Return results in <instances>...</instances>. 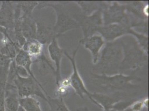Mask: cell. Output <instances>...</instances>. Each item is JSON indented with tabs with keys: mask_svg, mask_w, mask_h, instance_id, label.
<instances>
[{
	"mask_svg": "<svg viewBox=\"0 0 149 111\" xmlns=\"http://www.w3.org/2000/svg\"><path fill=\"white\" fill-rule=\"evenodd\" d=\"M124 58L122 40L106 42L100 52L99 58L93 66L95 74L112 76L120 74V67Z\"/></svg>",
	"mask_w": 149,
	"mask_h": 111,
	"instance_id": "6da1fadb",
	"label": "cell"
},
{
	"mask_svg": "<svg viewBox=\"0 0 149 111\" xmlns=\"http://www.w3.org/2000/svg\"><path fill=\"white\" fill-rule=\"evenodd\" d=\"M124 58L120 67V74L127 71L140 69L148 61L149 55L146 53L139 46L136 41L130 40L126 43L122 40Z\"/></svg>",
	"mask_w": 149,
	"mask_h": 111,
	"instance_id": "7a4b0ae2",
	"label": "cell"
},
{
	"mask_svg": "<svg viewBox=\"0 0 149 111\" xmlns=\"http://www.w3.org/2000/svg\"><path fill=\"white\" fill-rule=\"evenodd\" d=\"M104 25L120 24L128 28L135 27L136 19L127 12L125 4H120L117 2L108 3L102 10Z\"/></svg>",
	"mask_w": 149,
	"mask_h": 111,
	"instance_id": "3957f363",
	"label": "cell"
},
{
	"mask_svg": "<svg viewBox=\"0 0 149 111\" xmlns=\"http://www.w3.org/2000/svg\"><path fill=\"white\" fill-rule=\"evenodd\" d=\"M91 75L95 85L112 91L136 88L138 86L132 84V82L133 80H140V78L135 76H126L124 74L107 76L91 73Z\"/></svg>",
	"mask_w": 149,
	"mask_h": 111,
	"instance_id": "277c9868",
	"label": "cell"
},
{
	"mask_svg": "<svg viewBox=\"0 0 149 111\" xmlns=\"http://www.w3.org/2000/svg\"><path fill=\"white\" fill-rule=\"evenodd\" d=\"M38 5H41L40 8L51 7L55 10L57 19L56 24L54 26V29L58 37L67 31L80 28L78 23L72 17V15L70 13L63 4L41 2V3L38 2Z\"/></svg>",
	"mask_w": 149,
	"mask_h": 111,
	"instance_id": "5b68a950",
	"label": "cell"
},
{
	"mask_svg": "<svg viewBox=\"0 0 149 111\" xmlns=\"http://www.w3.org/2000/svg\"><path fill=\"white\" fill-rule=\"evenodd\" d=\"M13 83L17 89L19 98L36 96L47 102L49 95L46 91L40 86L31 77L23 78L17 75Z\"/></svg>",
	"mask_w": 149,
	"mask_h": 111,
	"instance_id": "8992f818",
	"label": "cell"
},
{
	"mask_svg": "<svg viewBox=\"0 0 149 111\" xmlns=\"http://www.w3.org/2000/svg\"><path fill=\"white\" fill-rule=\"evenodd\" d=\"M102 9H100L90 15L82 13L74 14L72 16L78 23L83 32V38L91 37L97 32L98 28L103 26Z\"/></svg>",
	"mask_w": 149,
	"mask_h": 111,
	"instance_id": "52a82bcc",
	"label": "cell"
},
{
	"mask_svg": "<svg viewBox=\"0 0 149 111\" xmlns=\"http://www.w3.org/2000/svg\"><path fill=\"white\" fill-rule=\"evenodd\" d=\"M80 44H79L77 49L74 50L72 56L69 55L66 52V51H65V53H64L65 56L68 58V60L71 63V65L72 66V69H73L72 74L70 76V77H68V80L71 88L74 90V92L77 95H79L82 99H84V96L86 95L91 100V101L93 102L95 105H96L95 102L93 101V99L91 97V93L89 92L86 89V87L84 83L83 80L79 74L77 66H76V56L77 52V51L80 47Z\"/></svg>",
	"mask_w": 149,
	"mask_h": 111,
	"instance_id": "ba28073f",
	"label": "cell"
},
{
	"mask_svg": "<svg viewBox=\"0 0 149 111\" xmlns=\"http://www.w3.org/2000/svg\"><path fill=\"white\" fill-rule=\"evenodd\" d=\"M15 2L2 1L0 6V27L7 31H13Z\"/></svg>",
	"mask_w": 149,
	"mask_h": 111,
	"instance_id": "9c48e42d",
	"label": "cell"
},
{
	"mask_svg": "<svg viewBox=\"0 0 149 111\" xmlns=\"http://www.w3.org/2000/svg\"><path fill=\"white\" fill-rule=\"evenodd\" d=\"M129 29L120 24H110L108 25H103L100 26L97 32H99L101 36L107 42H112L116 40L118 38L128 35Z\"/></svg>",
	"mask_w": 149,
	"mask_h": 111,
	"instance_id": "30bf717a",
	"label": "cell"
},
{
	"mask_svg": "<svg viewBox=\"0 0 149 111\" xmlns=\"http://www.w3.org/2000/svg\"><path fill=\"white\" fill-rule=\"evenodd\" d=\"M79 43L83 44L86 49H88L93 56V65L99 60L101 49L105 44V41L99 35H94L91 37L80 40Z\"/></svg>",
	"mask_w": 149,
	"mask_h": 111,
	"instance_id": "8fae6325",
	"label": "cell"
},
{
	"mask_svg": "<svg viewBox=\"0 0 149 111\" xmlns=\"http://www.w3.org/2000/svg\"><path fill=\"white\" fill-rule=\"evenodd\" d=\"M48 52L51 60L55 63L56 66L55 77L56 84L58 86L62 79L60 74L61 62L63 56H65V51L59 46L57 38H54L48 45Z\"/></svg>",
	"mask_w": 149,
	"mask_h": 111,
	"instance_id": "7c38bea8",
	"label": "cell"
},
{
	"mask_svg": "<svg viewBox=\"0 0 149 111\" xmlns=\"http://www.w3.org/2000/svg\"><path fill=\"white\" fill-rule=\"evenodd\" d=\"M19 96L13 83H7L5 94V105L7 111H17L19 107Z\"/></svg>",
	"mask_w": 149,
	"mask_h": 111,
	"instance_id": "4fadbf2b",
	"label": "cell"
},
{
	"mask_svg": "<svg viewBox=\"0 0 149 111\" xmlns=\"http://www.w3.org/2000/svg\"><path fill=\"white\" fill-rule=\"evenodd\" d=\"M58 36L54 31V27H51L44 22H37L36 39L44 44H49L51 41Z\"/></svg>",
	"mask_w": 149,
	"mask_h": 111,
	"instance_id": "5bb4252c",
	"label": "cell"
},
{
	"mask_svg": "<svg viewBox=\"0 0 149 111\" xmlns=\"http://www.w3.org/2000/svg\"><path fill=\"white\" fill-rule=\"evenodd\" d=\"M91 97L95 102L96 105L103 108L104 111L112 110L113 105L121 101L118 96H110L97 93H91Z\"/></svg>",
	"mask_w": 149,
	"mask_h": 111,
	"instance_id": "9a60e30c",
	"label": "cell"
},
{
	"mask_svg": "<svg viewBox=\"0 0 149 111\" xmlns=\"http://www.w3.org/2000/svg\"><path fill=\"white\" fill-rule=\"evenodd\" d=\"M21 27L26 41L36 38L37 22L32 16H21Z\"/></svg>",
	"mask_w": 149,
	"mask_h": 111,
	"instance_id": "2e32d148",
	"label": "cell"
},
{
	"mask_svg": "<svg viewBox=\"0 0 149 111\" xmlns=\"http://www.w3.org/2000/svg\"><path fill=\"white\" fill-rule=\"evenodd\" d=\"M14 60L17 65L20 66L25 68V69L27 71L28 74H29L31 78H32L34 80H35L37 84L42 88L44 89V87L41 85V84L39 82V81L36 78L35 76L34 75L31 69L32 60L31 57L22 49H19V51L17 52V54Z\"/></svg>",
	"mask_w": 149,
	"mask_h": 111,
	"instance_id": "e0dca14e",
	"label": "cell"
},
{
	"mask_svg": "<svg viewBox=\"0 0 149 111\" xmlns=\"http://www.w3.org/2000/svg\"><path fill=\"white\" fill-rule=\"evenodd\" d=\"M22 49L30 56L32 62L44 53V45L36 38L26 41Z\"/></svg>",
	"mask_w": 149,
	"mask_h": 111,
	"instance_id": "ac0fdd59",
	"label": "cell"
},
{
	"mask_svg": "<svg viewBox=\"0 0 149 111\" xmlns=\"http://www.w3.org/2000/svg\"><path fill=\"white\" fill-rule=\"evenodd\" d=\"M32 63L37 64L38 71L40 74L45 76L50 73H53L55 75V69L53 67L50 60L43 53Z\"/></svg>",
	"mask_w": 149,
	"mask_h": 111,
	"instance_id": "d6986e66",
	"label": "cell"
},
{
	"mask_svg": "<svg viewBox=\"0 0 149 111\" xmlns=\"http://www.w3.org/2000/svg\"><path fill=\"white\" fill-rule=\"evenodd\" d=\"M76 3L81 7L82 13L86 15H90L100 9L104 10L108 4V3L101 1H77Z\"/></svg>",
	"mask_w": 149,
	"mask_h": 111,
	"instance_id": "ffe728a7",
	"label": "cell"
},
{
	"mask_svg": "<svg viewBox=\"0 0 149 111\" xmlns=\"http://www.w3.org/2000/svg\"><path fill=\"white\" fill-rule=\"evenodd\" d=\"M19 103L25 111H42L39 102L33 97L19 98Z\"/></svg>",
	"mask_w": 149,
	"mask_h": 111,
	"instance_id": "44dd1931",
	"label": "cell"
},
{
	"mask_svg": "<svg viewBox=\"0 0 149 111\" xmlns=\"http://www.w3.org/2000/svg\"><path fill=\"white\" fill-rule=\"evenodd\" d=\"M129 34L136 37V42L139 46L146 53L149 55V37L148 35L137 33L132 28L129 29L128 32Z\"/></svg>",
	"mask_w": 149,
	"mask_h": 111,
	"instance_id": "7402d4cb",
	"label": "cell"
},
{
	"mask_svg": "<svg viewBox=\"0 0 149 111\" xmlns=\"http://www.w3.org/2000/svg\"><path fill=\"white\" fill-rule=\"evenodd\" d=\"M47 102L50 105V111H70L65 105L62 98L52 99L48 96Z\"/></svg>",
	"mask_w": 149,
	"mask_h": 111,
	"instance_id": "603a6c76",
	"label": "cell"
},
{
	"mask_svg": "<svg viewBox=\"0 0 149 111\" xmlns=\"http://www.w3.org/2000/svg\"><path fill=\"white\" fill-rule=\"evenodd\" d=\"M18 2L21 16H32V13L34 8L38 5V2L37 1H19Z\"/></svg>",
	"mask_w": 149,
	"mask_h": 111,
	"instance_id": "cb8c5ba5",
	"label": "cell"
},
{
	"mask_svg": "<svg viewBox=\"0 0 149 111\" xmlns=\"http://www.w3.org/2000/svg\"><path fill=\"white\" fill-rule=\"evenodd\" d=\"M149 99H146L141 101H136L129 107L132 111H143L145 108L148 107Z\"/></svg>",
	"mask_w": 149,
	"mask_h": 111,
	"instance_id": "d4e9b609",
	"label": "cell"
},
{
	"mask_svg": "<svg viewBox=\"0 0 149 111\" xmlns=\"http://www.w3.org/2000/svg\"><path fill=\"white\" fill-rule=\"evenodd\" d=\"M16 70L17 75L19 76V77H21L27 78V77H30L29 74H28L27 71L25 69V68L20 66H18V65H16Z\"/></svg>",
	"mask_w": 149,
	"mask_h": 111,
	"instance_id": "484cf974",
	"label": "cell"
},
{
	"mask_svg": "<svg viewBox=\"0 0 149 111\" xmlns=\"http://www.w3.org/2000/svg\"><path fill=\"white\" fill-rule=\"evenodd\" d=\"M4 39H5L4 34L1 31H0V48L1 47V46L3 44V41H4Z\"/></svg>",
	"mask_w": 149,
	"mask_h": 111,
	"instance_id": "4316f807",
	"label": "cell"
},
{
	"mask_svg": "<svg viewBox=\"0 0 149 111\" xmlns=\"http://www.w3.org/2000/svg\"><path fill=\"white\" fill-rule=\"evenodd\" d=\"M76 111H90V110L86 107H80L77 108L76 110Z\"/></svg>",
	"mask_w": 149,
	"mask_h": 111,
	"instance_id": "83f0119b",
	"label": "cell"
},
{
	"mask_svg": "<svg viewBox=\"0 0 149 111\" xmlns=\"http://www.w3.org/2000/svg\"><path fill=\"white\" fill-rule=\"evenodd\" d=\"M17 111H25L22 107H21L20 106L19 107V109H18V110H17Z\"/></svg>",
	"mask_w": 149,
	"mask_h": 111,
	"instance_id": "f1b7e54d",
	"label": "cell"
},
{
	"mask_svg": "<svg viewBox=\"0 0 149 111\" xmlns=\"http://www.w3.org/2000/svg\"><path fill=\"white\" fill-rule=\"evenodd\" d=\"M124 111H131V110L130 108H129H129H127V109H126V110H125Z\"/></svg>",
	"mask_w": 149,
	"mask_h": 111,
	"instance_id": "f546056e",
	"label": "cell"
},
{
	"mask_svg": "<svg viewBox=\"0 0 149 111\" xmlns=\"http://www.w3.org/2000/svg\"><path fill=\"white\" fill-rule=\"evenodd\" d=\"M116 111V110H109V111Z\"/></svg>",
	"mask_w": 149,
	"mask_h": 111,
	"instance_id": "4dcf8cb0",
	"label": "cell"
},
{
	"mask_svg": "<svg viewBox=\"0 0 149 111\" xmlns=\"http://www.w3.org/2000/svg\"><path fill=\"white\" fill-rule=\"evenodd\" d=\"M1 27H0V31H1Z\"/></svg>",
	"mask_w": 149,
	"mask_h": 111,
	"instance_id": "1f68e13d",
	"label": "cell"
}]
</instances>
